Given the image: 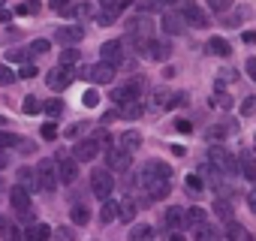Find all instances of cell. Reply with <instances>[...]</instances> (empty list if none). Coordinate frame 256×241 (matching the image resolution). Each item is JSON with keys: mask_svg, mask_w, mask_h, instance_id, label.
<instances>
[{"mask_svg": "<svg viewBox=\"0 0 256 241\" xmlns=\"http://www.w3.org/2000/svg\"><path fill=\"white\" fill-rule=\"evenodd\" d=\"M148 40H151V18L136 16V18L126 22V42H133L136 48H142Z\"/></svg>", "mask_w": 256, "mask_h": 241, "instance_id": "cell-1", "label": "cell"}, {"mask_svg": "<svg viewBox=\"0 0 256 241\" xmlns=\"http://www.w3.org/2000/svg\"><path fill=\"white\" fill-rule=\"evenodd\" d=\"M208 163L214 166V172H223V175L238 172V160H235L223 145H211V148H208Z\"/></svg>", "mask_w": 256, "mask_h": 241, "instance_id": "cell-2", "label": "cell"}, {"mask_svg": "<svg viewBox=\"0 0 256 241\" xmlns=\"http://www.w3.org/2000/svg\"><path fill=\"white\" fill-rule=\"evenodd\" d=\"M166 178H172V169L166 166V163H160V160H151L142 172H139V187H151V184H157V181H166Z\"/></svg>", "mask_w": 256, "mask_h": 241, "instance_id": "cell-3", "label": "cell"}, {"mask_svg": "<svg viewBox=\"0 0 256 241\" xmlns=\"http://www.w3.org/2000/svg\"><path fill=\"white\" fill-rule=\"evenodd\" d=\"M90 190H94L96 199H108V196L114 193V178H112V172H108V169H96V172L90 175Z\"/></svg>", "mask_w": 256, "mask_h": 241, "instance_id": "cell-4", "label": "cell"}, {"mask_svg": "<svg viewBox=\"0 0 256 241\" xmlns=\"http://www.w3.org/2000/svg\"><path fill=\"white\" fill-rule=\"evenodd\" d=\"M36 175H40V190L52 193V190L58 187V181H60V175H58V160H42V163L36 166Z\"/></svg>", "mask_w": 256, "mask_h": 241, "instance_id": "cell-5", "label": "cell"}, {"mask_svg": "<svg viewBox=\"0 0 256 241\" xmlns=\"http://www.w3.org/2000/svg\"><path fill=\"white\" fill-rule=\"evenodd\" d=\"M139 54L145 58V60H169V54H172V46L166 42V40H148L142 48H139Z\"/></svg>", "mask_w": 256, "mask_h": 241, "instance_id": "cell-6", "label": "cell"}, {"mask_svg": "<svg viewBox=\"0 0 256 241\" xmlns=\"http://www.w3.org/2000/svg\"><path fill=\"white\" fill-rule=\"evenodd\" d=\"M106 163H108V169H118V172H126L133 166V154L126 151V148H108V154H106Z\"/></svg>", "mask_w": 256, "mask_h": 241, "instance_id": "cell-7", "label": "cell"}, {"mask_svg": "<svg viewBox=\"0 0 256 241\" xmlns=\"http://www.w3.org/2000/svg\"><path fill=\"white\" fill-rule=\"evenodd\" d=\"M70 82H72V72H70L66 64H60V66H54V70L46 72V84H48L52 90H64V88H70Z\"/></svg>", "mask_w": 256, "mask_h": 241, "instance_id": "cell-8", "label": "cell"}, {"mask_svg": "<svg viewBox=\"0 0 256 241\" xmlns=\"http://www.w3.org/2000/svg\"><path fill=\"white\" fill-rule=\"evenodd\" d=\"M58 175H60L64 184H72V181L78 178V160L60 151V154H58Z\"/></svg>", "mask_w": 256, "mask_h": 241, "instance_id": "cell-9", "label": "cell"}, {"mask_svg": "<svg viewBox=\"0 0 256 241\" xmlns=\"http://www.w3.org/2000/svg\"><path fill=\"white\" fill-rule=\"evenodd\" d=\"M112 100H114V106H120L126 100H142V82L133 78V82H126V84H118V90L112 94Z\"/></svg>", "mask_w": 256, "mask_h": 241, "instance_id": "cell-10", "label": "cell"}, {"mask_svg": "<svg viewBox=\"0 0 256 241\" xmlns=\"http://www.w3.org/2000/svg\"><path fill=\"white\" fill-rule=\"evenodd\" d=\"M96 154H100V142H96V139H82V142L72 145V157H76L78 163H90Z\"/></svg>", "mask_w": 256, "mask_h": 241, "instance_id": "cell-11", "label": "cell"}, {"mask_svg": "<svg viewBox=\"0 0 256 241\" xmlns=\"http://www.w3.org/2000/svg\"><path fill=\"white\" fill-rule=\"evenodd\" d=\"M181 16H184V22L193 24V28H208V16H205L196 4H190V0H184V4H181Z\"/></svg>", "mask_w": 256, "mask_h": 241, "instance_id": "cell-12", "label": "cell"}, {"mask_svg": "<svg viewBox=\"0 0 256 241\" xmlns=\"http://www.w3.org/2000/svg\"><path fill=\"white\" fill-rule=\"evenodd\" d=\"M100 54H102V60L120 66V64H124V42H120V40H108V42H102Z\"/></svg>", "mask_w": 256, "mask_h": 241, "instance_id": "cell-13", "label": "cell"}, {"mask_svg": "<svg viewBox=\"0 0 256 241\" xmlns=\"http://www.w3.org/2000/svg\"><path fill=\"white\" fill-rule=\"evenodd\" d=\"M114 64H108V60H100L96 66H90V78L96 82V84H108V82H114Z\"/></svg>", "mask_w": 256, "mask_h": 241, "instance_id": "cell-14", "label": "cell"}, {"mask_svg": "<svg viewBox=\"0 0 256 241\" xmlns=\"http://www.w3.org/2000/svg\"><path fill=\"white\" fill-rule=\"evenodd\" d=\"M82 40H84V28H78V24H70V28L58 30V42H64V46H76Z\"/></svg>", "mask_w": 256, "mask_h": 241, "instance_id": "cell-15", "label": "cell"}, {"mask_svg": "<svg viewBox=\"0 0 256 241\" xmlns=\"http://www.w3.org/2000/svg\"><path fill=\"white\" fill-rule=\"evenodd\" d=\"M118 145H120V148H126L130 154H136V151L142 148V133H139V130H126V133H120Z\"/></svg>", "mask_w": 256, "mask_h": 241, "instance_id": "cell-16", "label": "cell"}, {"mask_svg": "<svg viewBox=\"0 0 256 241\" xmlns=\"http://www.w3.org/2000/svg\"><path fill=\"white\" fill-rule=\"evenodd\" d=\"M163 30H166L169 36L184 34V16H178V12H166V16H163Z\"/></svg>", "mask_w": 256, "mask_h": 241, "instance_id": "cell-17", "label": "cell"}, {"mask_svg": "<svg viewBox=\"0 0 256 241\" xmlns=\"http://www.w3.org/2000/svg\"><path fill=\"white\" fill-rule=\"evenodd\" d=\"M238 169H241V175H244L247 181H256V160H253L250 151H241V154H238Z\"/></svg>", "mask_w": 256, "mask_h": 241, "instance_id": "cell-18", "label": "cell"}, {"mask_svg": "<svg viewBox=\"0 0 256 241\" xmlns=\"http://www.w3.org/2000/svg\"><path fill=\"white\" fill-rule=\"evenodd\" d=\"M10 202H12V208H16V211L22 214V211H28V208H30V193H28V190H24V187L18 184V187H16V190L10 193Z\"/></svg>", "mask_w": 256, "mask_h": 241, "instance_id": "cell-19", "label": "cell"}, {"mask_svg": "<svg viewBox=\"0 0 256 241\" xmlns=\"http://www.w3.org/2000/svg\"><path fill=\"white\" fill-rule=\"evenodd\" d=\"M163 226H166V229H181V226H184V211H181L178 205H169L166 214H163Z\"/></svg>", "mask_w": 256, "mask_h": 241, "instance_id": "cell-20", "label": "cell"}, {"mask_svg": "<svg viewBox=\"0 0 256 241\" xmlns=\"http://www.w3.org/2000/svg\"><path fill=\"white\" fill-rule=\"evenodd\" d=\"M18 184H22L28 193H36V190H40V175H36V169H22V172H18Z\"/></svg>", "mask_w": 256, "mask_h": 241, "instance_id": "cell-21", "label": "cell"}, {"mask_svg": "<svg viewBox=\"0 0 256 241\" xmlns=\"http://www.w3.org/2000/svg\"><path fill=\"white\" fill-rule=\"evenodd\" d=\"M118 214H120V202H114V199H102L100 220H102V223H114V220H118Z\"/></svg>", "mask_w": 256, "mask_h": 241, "instance_id": "cell-22", "label": "cell"}, {"mask_svg": "<svg viewBox=\"0 0 256 241\" xmlns=\"http://www.w3.org/2000/svg\"><path fill=\"white\" fill-rule=\"evenodd\" d=\"M208 52L217 54V58H229V54H232V46H229L223 36H211V40H208Z\"/></svg>", "mask_w": 256, "mask_h": 241, "instance_id": "cell-23", "label": "cell"}, {"mask_svg": "<svg viewBox=\"0 0 256 241\" xmlns=\"http://www.w3.org/2000/svg\"><path fill=\"white\" fill-rule=\"evenodd\" d=\"M118 108H120V114H124L126 120H136V118H142V102H139V100H126V102H120Z\"/></svg>", "mask_w": 256, "mask_h": 241, "instance_id": "cell-24", "label": "cell"}, {"mask_svg": "<svg viewBox=\"0 0 256 241\" xmlns=\"http://www.w3.org/2000/svg\"><path fill=\"white\" fill-rule=\"evenodd\" d=\"M208 220V214H205V208H199V205H193L190 211H184V226H199V223H205Z\"/></svg>", "mask_w": 256, "mask_h": 241, "instance_id": "cell-25", "label": "cell"}, {"mask_svg": "<svg viewBox=\"0 0 256 241\" xmlns=\"http://www.w3.org/2000/svg\"><path fill=\"white\" fill-rule=\"evenodd\" d=\"M226 238H232V241H247V238H250V232H247L241 223L229 220V223H226Z\"/></svg>", "mask_w": 256, "mask_h": 241, "instance_id": "cell-26", "label": "cell"}, {"mask_svg": "<svg viewBox=\"0 0 256 241\" xmlns=\"http://www.w3.org/2000/svg\"><path fill=\"white\" fill-rule=\"evenodd\" d=\"M24 235H28V238H30V241H46V238H48V235H52V229H48V226H46V223H30V226H28V232H24Z\"/></svg>", "mask_w": 256, "mask_h": 241, "instance_id": "cell-27", "label": "cell"}, {"mask_svg": "<svg viewBox=\"0 0 256 241\" xmlns=\"http://www.w3.org/2000/svg\"><path fill=\"white\" fill-rule=\"evenodd\" d=\"M136 202L133 199H120V214H118V220H124V223H130V220H136Z\"/></svg>", "mask_w": 256, "mask_h": 241, "instance_id": "cell-28", "label": "cell"}, {"mask_svg": "<svg viewBox=\"0 0 256 241\" xmlns=\"http://www.w3.org/2000/svg\"><path fill=\"white\" fill-rule=\"evenodd\" d=\"M70 16H72V18H78V22H88V18H94V16H96V10H94L90 4H78V6H70Z\"/></svg>", "mask_w": 256, "mask_h": 241, "instance_id": "cell-29", "label": "cell"}, {"mask_svg": "<svg viewBox=\"0 0 256 241\" xmlns=\"http://www.w3.org/2000/svg\"><path fill=\"white\" fill-rule=\"evenodd\" d=\"M211 106L214 108H232V96L223 94V84H217V90L211 94Z\"/></svg>", "mask_w": 256, "mask_h": 241, "instance_id": "cell-30", "label": "cell"}, {"mask_svg": "<svg viewBox=\"0 0 256 241\" xmlns=\"http://www.w3.org/2000/svg\"><path fill=\"white\" fill-rule=\"evenodd\" d=\"M94 18H96V24H100V28H112V24H114V18H118V10H108V6H106V10H102V12H96Z\"/></svg>", "mask_w": 256, "mask_h": 241, "instance_id": "cell-31", "label": "cell"}, {"mask_svg": "<svg viewBox=\"0 0 256 241\" xmlns=\"http://www.w3.org/2000/svg\"><path fill=\"white\" fill-rule=\"evenodd\" d=\"M214 214H217L223 223H229V220H232V205H229L226 199H217V202H214Z\"/></svg>", "mask_w": 256, "mask_h": 241, "instance_id": "cell-32", "label": "cell"}, {"mask_svg": "<svg viewBox=\"0 0 256 241\" xmlns=\"http://www.w3.org/2000/svg\"><path fill=\"white\" fill-rule=\"evenodd\" d=\"M70 217H72V223H76V226H88V220H90V211H88L84 205H76V208L70 211Z\"/></svg>", "mask_w": 256, "mask_h": 241, "instance_id": "cell-33", "label": "cell"}, {"mask_svg": "<svg viewBox=\"0 0 256 241\" xmlns=\"http://www.w3.org/2000/svg\"><path fill=\"white\" fill-rule=\"evenodd\" d=\"M42 112H46V118H52V120H54V118H60V114H64V102H60V100H48V102L42 106Z\"/></svg>", "mask_w": 256, "mask_h": 241, "instance_id": "cell-34", "label": "cell"}, {"mask_svg": "<svg viewBox=\"0 0 256 241\" xmlns=\"http://www.w3.org/2000/svg\"><path fill=\"white\" fill-rule=\"evenodd\" d=\"M12 145H24V139L22 136H16V133H6V130H0V148H12Z\"/></svg>", "mask_w": 256, "mask_h": 241, "instance_id": "cell-35", "label": "cell"}, {"mask_svg": "<svg viewBox=\"0 0 256 241\" xmlns=\"http://www.w3.org/2000/svg\"><path fill=\"white\" fill-rule=\"evenodd\" d=\"M48 48H52V42H48V40H34V42H30V48H28V54H30V58H40V54H46Z\"/></svg>", "mask_w": 256, "mask_h": 241, "instance_id": "cell-36", "label": "cell"}, {"mask_svg": "<svg viewBox=\"0 0 256 241\" xmlns=\"http://www.w3.org/2000/svg\"><path fill=\"white\" fill-rule=\"evenodd\" d=\"M196 238H199V241H211V238H217V229L208 226V223H199V226H196Z\"/></svg>", "mask_w": 256, "mask_h": 241, "instance_id": "cell-37", "label": "cell"}, {"mask_svg": "<svg viewBox=\"0 0 256 241\" xmlns=\"http://www.w3.org/2000/svg\"><path fill=\"white\" fill-rule=\"evenodd\" d=\"M226 136H229V127H226V124H217V127H211V130H208V139H211V142L226 139Z\"/></svg>", "mask_w": 256, "mask_h": 241, "instance_id": "cell-38", "label": "cell"}, {"mask_svg": "<svg viewBox=\"0 0 256 241\" xmlns=\"http://www.w3.org/2000/svg\"><path fill=\"white\" fill-rule=\"evenodd\" d=\"M187 193H193V196L202 193V178L199 175H187Z\"/></svg>", "mask_w": 256, "mask_h": 241, "instance_id": "cell-39", "label": "cell"}, {"mask_svg": "<svg viewBox=\"0 0 256 241\" xmlns=\"http://www.w3.org/2000/svg\"><path fill=\"white\" fill-rule=\"evenodd\" d=\"M151 235H154V232H151V226H145V223L130 229V238H133V241H139V238H151Z\"/></svg>", "mask_w": 256, "mask_h": 241, "instance_id": "cell-40", "label": "cell"}, {"mask_svg": "<svg viewBox=\"0 0 256 241\" xmlns=\"http://www.w3.org/2000/svg\"><path fill=\"white\" fill-rule=\"evenodd\" d=\"M76 60H78V52H76V48H70V46H66V48H64V52H60V64H66V66H72V64H76Z\"/></svg>", "mask_w": 256, "mask_h": 241, "instance_id": "cell-41", "label": "cell"}, {"mask_svg": "<svg viewBox=\"0 0 256 241\" xmlns=\"http://www.w3.org/2000/svg\"><path fill=\"white\" fill-rule=\"evenodd\" d=\"M82 102H84V106H88V108H94V106H96V102H100V94H96V90H94V88H88V90H84V94H82Z\"/></svg>", "mask_w": 256, "mask_h": 241, "instance_id": "cell-42", "label": "cell"}, {"mask_svg": "<svg viewBox=\"0 0 256 241\" xmlns=\"http://www.w3.org/2000/svg\"><path fill=\"white\" fill-rule=\"evenodd\" d=\"M24 112L28 114H36V112H42V102L36 96H24Z\"/></svg>", "mask_w": 256, "mask_h": 241, "instance_id": "cell-43", "label": "cell"}, {"mask_svg": "<svg viewBox=\"0 0 256 241\" xmlns=\"http://www.w3.org/2000/svg\"><path fill=\"white\" fill-rule=\"evenodd\" d=\"M16 78H18V72H12L10 66H0V84H4V88H6V84H12Z\"/></svg>", "mask_w": 256, "mask_h": 241, "instance_id": "cell-44", "label": "cell"}, {"mask_svg": "<svg viewBox=\"0 0 256 241\" xmlns=\"http://www.w3.org/2000/svg\"><path fill=\"white\" fill-rule=\"evenodd\" d=\"M40 136L52 142V139H58V127L52 124V120H46V124H42V130H40Z\"/></svg>", "mask_w": 256, "mask_h": 241, "instance_id": "cell-45", "label": "cell"}, {"mask_svg": "<svg viewBox=\"0 0 256 241\" xmlns=\"http://www.w3.org/2000/svg\"><path fill=\"white\" fill-rule=\"evenodd\" d=\"M241 114H244V118H250V114H256V96H247V100L241 102Z\"/></svg>", "mask_w": 256, "mask_h": 241, "instance_id": "cell-46", "label": "cell"}, {"mask_svg": "<svg viewBox=\"0 0 256 241\" xmlns=\"http://www.w3.org/2000/svg\"><path fill=\"white\" fill-rule=\"evenodd\" d=\"M232 6V0H208V10H214V12H226Z\"/></svg>", "mask_w": 256, "mask_h": 241, "instance_id": "cell-47", "label": "cell"}, {"mask_svg": "<svg viewBox=\"0 0 256 241\" xmlns=\"http://www.w3.org/2000/svg\"><path fill=\"white\" fill-rule=\"evenodd\" d=\"M36 72H40V70H36L34 64H22V66H18V78H34Z\"/></svg>", "mask_w": 256, "mask_h": 241, "instance_id": "cell-48", "label": "cell"}, {"mask_svg": "<svg viewBox=\"0 0 256 241\" xmlns=\"http://www.w3.org/2000/svg\"><path fill=\"white\" fill-rule=\"evenodd\" d=\"M154 96H157V100H154V106H160V108H169V100H172V94H166V90H157Z\"/></svg>", "mask_w": 256, "mask_h": 241, "instance_id": "cell-49", "label": "cell"}, {"mask_svg": "<svg viewBox=\"0 0 256 241\" xmlns=\"http://www.w3.org/2000/svg\"><path fill=\"white\" fill-rule=\"evenodd\" d=\"M244 70H247V76L256 82V58H247V64H244Z\"/></svg>", "mask_w": 256, "mask_h": 241, "instance_id": "cell-50", "label": "cell"}, {"mask_svg": "<svg viewBox=\"0 0 256 241\" xmlns=\"http://www.w3.org/2000/svg\"><path fill=\"white\" fill-rule=\"evenodd\" d=\"M175 130L178 133H193V124L190 120H175Z\"/></svg>", "mask_w": 256, "mask_h": 241, "instance_id": "cell-51", "label": "cell"}, {"mask_svg": "<svg viewBox=\"0 0 256 241\" xmlns=\"http://www.w3.org/2000/svg\"><path fill=\"white\" fill-rule=\"evenodd\" d=\"M157 6V0H139V12H151Z\"/></svg>", "mask_w": 256, "mask_h": 241, "instance_id": "cell-52", "label": "cell"}, {"mask_svg": "<svg viewBox=\"0 0 256 241\" xmlns=\"http://www.w3.org/2000/svg\"><path fill=\"white\" fill-rule=\"evenodd\" d=\"M10 166V154H6V148H0V172H4Z\"/></svg>", "mask_w": 256, "mask_h": 241, "instance_id": "cell-53", "label": "cell"}, {"mask_svg": "<svg viewBox=\"0 0 256 241\" xmlns=\"http://www.w3.org/2000/svg\"><path fill=\"white\" fill-rule=\"evenodd\" d=\"M247 46H256V30H244V36H241Z\"/></svg>", "mask_w": 256, "mask_h": 241, "instance_id": "cell-54", "label": "cell"}, {"mask_svg": "<svg viewBox=\"0 0 256 241\" xmlns=\"http://www.w3.org/2000/svg\"><path fill=\"white\" fill-rule=\"evenodd\" d=\"M247 208L256 214V190H250V193H247Z\"/></svg>", "mask_w": 256, "mask_h": 241, "instance_id": "cell-55", "label": "cell"}, {"mask_svg": "<svg viewBox=\"0 0 256 241\" xmlns=\"http://www.w3.org/2000/svg\"><path fill=\"white\" fill-rule=\"evenodd\" d=\"M24 58H28V54H24V52H18V48H12V52H10V60H18V64H22Z\"/></svg>", "mask_w": 256, "mask_h": 241, "instance_id": "cell-56", "label": "cell"}, {"mask_svg": "<svg viewBox=\"0 0 256 241\" xmlns=\"http://www.w3.org/2000/svg\"><path fill=\"white\" fill-rule=\"evenodd\" d=\"M12 16H10V10H4V6H0V24H6Z\"/></svg>", "mask_w": 256, "mask_h": 241, "instance_id": "cell-57", "label": "cell"}, {"mask_svg": "<svg viewBox=\"0 0 256 241\" xmlns=\"http://www.w3.org/2000/svg\"><path fill=\"white\" fill-rule=\"evenodd\" d=\"M100 4H102V6H108V10H120L118 0H100Z\"/></svg>", "mask_w": 256, "mask_h": 241, "instance_id": "cell-58", "label": "cell"}, {"mask_svg": "<svg viewBox=\"0 0 256 241\" xmlns=\"http://www.w3.org/2000/svg\"><path fill=\"white\" fill-rule=\"evenodd\" d=\"M157 4H160V6H175L178 0H157Z\"/></svg>", "mask_w": 256, "mask_h": 241, "instance_id": "cell-59", "label": "cell"}, {"mask_svg": "<svg viewBox=\"0 0 256 241\" xmlns=\"http://www.w3.org/2000/svg\"><path fill=\"white\" fill-rule=\"evenodd\" d=\"M4 4H6V0H0V6H4Z\"/></svg>", "mask_w": 256, "mask_h": 241, "instance_id": "cell-60", "label": "cell"}, {"mask_svg": "<svg viewBox=\"0 0 256 241\" xmlns=\"http://www.w3.org/2000/svg\"><path fill=\"white\" fill-rule=\"evenodd\" d=\"M253 145H256V139H253Z\"/></svg>", "mask_w": 256, "mask_h": 241, "instance_id": "cell-61", "label": "cell"}]
</instances>
